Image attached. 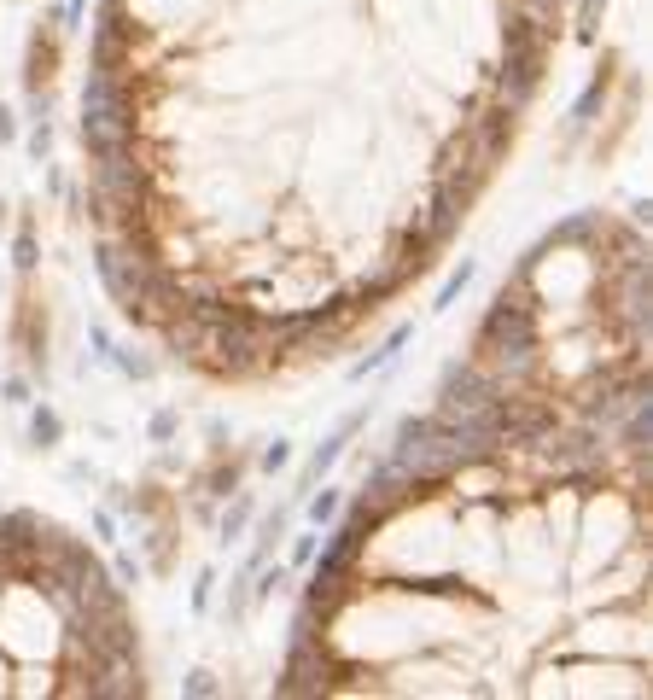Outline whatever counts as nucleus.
Listing matches in <instances>:
<instances>
[{"mask_svg":"<svg viewBox=\"0 0 653 700\" xmlns=\"http://www.w3.org/2000/svg\"><path fill=\"white\" fill-rule=\"evenodd\" d=\"M572 0H100L94 263L211 386H286L443 268L549 88Z\"/></svg>","mask_w":653,"mask_h":700,"instance_id":"obj_1","label":"nucleus"},{"mask_svg":"<svg viewBox=\"0 0 653 700\" xmlns=\"http://www.w3.org/2000/svg\"><path fill=\"white\" fill-rule=\"evenodd\" d=\"M146 695L141 624L82 532L0 508V700Z\"/></svg>","mask_w":653,"mask_h":700,"instance_id":"obj_3","label":"nucleus"},{"mask_svg":"<svg viewBox=\"0 0 653 700\" xmlns=\"http://www.w3.org/2000/svg\"><path fill=\"white\" fill-rule=\"evenodd\" d=\"M648 397V240L619 211H577L520 251L350 490L280 695L642 700Z\"/></svg>","mask_w":653,"mask_h":700,"instance_id":"obj_2","label":"nucleus"}]
</instances>
